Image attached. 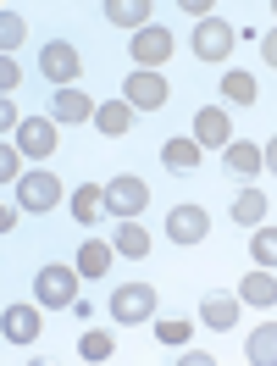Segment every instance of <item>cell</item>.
I'll return each instance as SVG.
<instances>
[{
	"label": "cell",
	"mask_w": 277,
	"mask_h": 366,
	"mask_svg": "<svg viewBox=\"0 0 277 366\" xmlns=\"http://www.w3.org/2000/svg\"><path fill=\"white\" fill-rule=\"evenodd\" d=\"M0 45H6V50L23 45V17H17V11H6V17H0Z\"/></svg>",
	"instance_id": "28"
},
{
	"label": "cell",
	"mask_w": 277,
	"mask_h": 366,
	"mask_svg": "<svg viewBox=\"0 0 277 366\" xmlns=\"http://www.w3.org/2000/svg\"><path fill=\"white\" fill-rule=\"evenodd\" d=\"M111 250H116V255H128V261H144V255H150V233H144L134 217H128V222H116Z\"/></svg>",
	"instance_id": "16"
},
{
	"label": "cell",
	"mask_w": 277,
	"mask_h": 366,
	"mask_svg": "<svg viewBox=\"0 0 277 366\" xmlns=\"http://www.w3.org/2000/svg\"><path fill=\"white\" fill-rule=\"evenodd\" d=\"M156 339L178 350V344H188V322H156Z\"/></svg>",
	"instance_id": "29"
},
{
	"label": "cell",
	"mask_w": 277,
	"mask_h": 366,
	"mask_svg": "<svg viewBox=\"0 0 277 366\" xmlns=\"http://www.w3.org/2000/svg\"><path fill=\"white\" fill-rule=\"evenodd\" d=\"M106 17H111L116 28H150V6H144V0H111V6H106Z\"/></svg>",
	"instance_id": "22"
},
{
	"label": "cell",
	"mask_w": 277,
	"mask_h": 366,
	"mask_svg": "<svg viewBox=\"0 0 277 366\" xmlns=\"http://www.w3.org/2000/svg\"><path fill=\"white\" fill-rule=\"evenodd\" d=\"M161 161L172 167V172H194V167L206 161V144L188 139V134H178V139H166V144H161Z\"/></svg>",
	"instance_id": "13"
},
{
	"label": "cell",
	"mask_w": 277,
	"mask_h": 366,
	"mask_svg": "<svg viewBox=\"0 0 277 366\" xmlns=\"http://www.w3.org/2000/svg\"><path fill=\"white\" fill-rule=\"evenodd\" d=\"M94 122H100V134L122 139L128 128H134V106H128V100H106V106L94 112Z\"/></svg>",
	"instance_id": "20"
},
{
	"label": "cell",
	"mask_w": 277,
	"mask_h": 366,
	"mask_svg": "<svg viewBox=\"0 0 277 366\" xmlns=\"http://www.w3.org/2000/svg\"><path fill=\"white\" fill-rule=\"evenodd\" d=\"M78 50L67 45V39H50L45 50H39V72H45L50 84H61V89H72V78H78Z\"/></svg>",
	"instance_id": "5"
},
{
	"label": "cell",
	"mask_w": 277,
	"mask_h": 366,
	"mask_svg": "<svg viewBox=\"0 0 277 366\" xmlns=\"http://www.w3.org/2000/svg\"><path fill=\"white\" fill-rule=\"evenodd\" d=\"M78 267H61V261H50L45 272L34 277V300L50 305V311H61V305H78Z\"/></svg>",
	"instance_id": "1"
},
{
	"label": "cell",
	"mask_w": 277,
	"mask_h": 366,
	"mask_svg": "<svg viewBox=\"0 0 277 366\" xmlns=\"http://www.w3.org/2000/svg\"><path fill=\"white\" fill-rule=\"evenodd\" d=\"M17 78H23V72H17V61H11V56H6V61H0V89L11 94V89H17Z\"/></svg>",
	"instance_id": "31"
},
{
	"label": "cell",
	"mask_w": 277,
	"mask_h": 366,
	"mask_svg": "<svg viewBox=\"0 0 277 366\" xmlns=\"http://www.w3.org/2000/svg\"><path fill=\"white\" fill-rule=\"evenodd\" d=\"M67 206H72V217H78V222H84V228H94V217H100V211H106V189H100V183H84V189H78V194H72Z\"/></svg>",
	"instance_id": "19"
},
{
	"label": "cell",
	"mask_w": 277,
	"mask_h": 366,
	"mask_svg": "<svg viewBox=\"0 0 277 366\" xmlns=\"http://www.w3.org/2000/svg\"><path fill=\"white\" fill-rule=\"evenodd\" d=\"M222 94H228L233 106H255V78H250V72H238V67H233L228 78H222Z\"/></svg>",
	"instance_id": "25"
},
{
	"label": "cell",
	"mask_w": 277,
	"mask_h": 366,
	"mask_svg": "<svg viewBox=\"0 0 277 366\" xmlns=\"http://www.w3.org/2000/svg\"><path fill=\"white\" fill-rule=\"evenodd\" d=\"M250 255H255V267H277V228H255Z\"/></svg>",
	"instance_id": "26"
},
{
	"label": "cell",
	"mask_w": 277,
	"mask_h": 366,
	"mask_svg": "<svg viewBox=\"0 0 277 366\" xmlns=\"http://www.w3.org/2000/svg\"><path fill=\"white\" fill-rule=\"evenodd\" d=\"M194 139H200V144H206V150H228V144H233L228 112H222V106H206V112L194 117Z\"/></svg>",
	"instance_id": "12"
},
{
	"label": "cell",
	"mask_w": 277,
	"mask_h": 366,
	"mask_svg": "<svg viewBox=\"0 0 277 366\" xmlns=\"http://www.w3.org/2000/svg\"><path fill=\"white\" fill-rule=\"evenodd\" d=\"M94 117V100L78 89H61L56 100H50V122H61V128H72V122H89Z\"/></svg>",
	"instance_id": "14"
},
{
	"label": "cell",
	"mask_w": 277,
	"mask_h": 366,
	"mask_svg": "<svg viewBox=\"0 0 277 366\" xmlns=\"http://www.w3.org/2000/svg\"><path fill=\"white\" fill-rule=\"evenodd\" d=\"M111 350H116L111 333H84V339H78V355H84V361H111Z\"/></svg>",
	"instance_id": "27"
},
{
	"label": "cell",
	"mask_w": 277,
	"mask_h": 366,
	"mask_svg": "<svg viewBox=\"0 0 277 366\" xmlns=\"http://www.w3.org/2000/svg\"><path fill=\"white\" fill-rule=\"evenodd\" d=\"M111 244H100V239H89V244H84V250H78V272L84 277H100V272H111Z\"/></svg>",
	"instance_id": "23"
},
{
	"label": "cell",
	"mask_w": 277,
	"mask_h": 366,
	"mask_svg": "<svg viewBox=\"0 0 277 366\" xmlns=\"http://www.w3.org/2000/svg\"><path fill=\"white\" fill-rule=\"evenodd\" d=\"M238 300H244V305H277V277L272 272H250L238 283Z\"/></svg>",
	"instance_id": "21"
},
{
	"label": "cell",
	"mask_w": 277,
	"mask_h": 366,
	"mask_svg": "<svg viewBox=\"0 0 277 366\" xmlns=\"http://www.w3.org/2000/svg\"><path fill=\"white\" fill-rule=\"evenodd\" d=\"M261 156H266V167L277 172V139H266V150H261Z\"/></svg>",
	"instance_id": "33"
},
{
	"label": "cell",
	"mask_w": 277,
	"mask_h": 366,
	"mask_svg": "<svg viewBox=\"0 0 277 366\" xmlns=\"http://www.w3.org/2000/svg\"><path fill=\"white\" fill-rule=\"evenodd\" d=\"M228 50H233V28L222 23V17H206V23L194 28V56H200V61H222Z\"/></svg>",
	"instance_id": "9"
},
{
	"label": "cell",
	"mask_w": 277,
	"mask_h": 366,
	"mask_svg": "<svg viewBox=\"0 0 277 366\" xmlns=\"http://www.w3.org/2000/svg\"><path fill=\"white\" fill-rule=\"evenodd\" d=\"M200 322L216 327V333H233V322H238V300H233V295H206V300H200Z\"/></svg>",
	"instance_id": "15"
},
{
	"label": "cell",
	"mask_w": 277,
	"mask_h": 366,
	"mask_svg": "<svg viewBox=\"0 0 277 366\" xmlns=\"http://www.w3.org/2000/svg\"><path fill=\"white\" fill-rule=\"evenodd\" d=\"M17 206L23 211H56L61 206V178L56 172H23L17 178Z\"/></svg>",
	"instance_id": "4"
},
{
	"label": "cell",
	"mask_w": 277,
	"mask_h": 366,
	"mask_svg": "<svg viewBox=\"0 0 277 366\" xmlns=\"http://www.w3.org/2000/svg\"><path fill=\"white\" fill-rule=\"evenodd\" d=\"M261 167H266L261 144H250V139H233V144H228V172H238V178H255Z\"/></svg>",
	"instance_id": "18"
},
{
	"label": "cell",
	"mask_w": 277,
	"mask_h": 366,
	"mask_svg": "<svg viewBox=\"0 0 277 366\" xmlns=\"http://www.w3.org/2000/svg\"><path fill=\"white\" fill-rule=\"evenodd\" d=\"M144 206H150V183H144V178H111V183H106V211H111L116 222L138 217Z\"/></svg>",
	"instance_id": "3"
},
{
	"label": "cell",
	"mask_w": 277,
	"mask_h": 366,
	"mask_svg": "<svg viewBox=\"0 0 277 366\" xmlns=\"http://www.w3.org/2000/svg\"><path fill=\"white\" fill-rule=\"evenodd\" d=\"M261 56H266V67H277V28L266 34V39H261Z\"/></svg>",
	"instance_id": "32"
},
{
	"label": "cell",
	"mask_w": 277,
	"mask_h": 366,
	"mask_svg": "<svg viewBox=\"0 0 277 366\" xmlns=\"http://www.w3.org/2000/svg\"><path fill=\"white\" fill-rule=\"evenodd\" d=\"M56 128H61V122H50V117H23V122H17V150H23V156H50V150L61 144Z\"/></svg>",
	"instance_id": "7"
},
{
	"label": "cell",
	"mask_w": 277,
	"mask_h": 366,
	"mask_svg": "<svg viewBox=\"0 0 277 366\" xmlns=\"http://www.w3.org/2000/svg\"><path fill=\"white\" fill-rule=\"evenodd\" d=\"M166 56H172V34H166L161 23H150V28H138V34H134V61L144 72H156Z\"/></svg>",
	"instance_id": "8"
},
{
	"label": "cell",
	"mask_w": 277,
	"mask_h": 366,
	"mask_svg": "<svg viewBox=\"0 0 277 366\" xmlns=\"http://www.w3.org/2000/svg\"><path fill=\"white\" fill-rule=\"evenodd\" d=\"M233 222L238 228H261L266 222V189H238V200H233Z\"/></svg>",
	"instance_id": "17"
},
{
	"label": "cell",
	"mask_w": 277,
	"mask_h": 366,
	"mask_svg": "<svg viewBox=\"0 0 277 366\" xmlns=\"http://www.w3.org/2000/svg\"><path fill=\"white\" fill-rule=\"evenodd\" d=\"M111 317L128 322V327H138L144 317H156V289H150V283H122V289H111Z\"/></svg>",
	"instance_id": "2"
},
{
	"label": "cell",
	"mask_w": 277,
	"mask_h": 366,
	"mask_svg": "<svg viewBox=\"0 0 277 366\" xmlns=\"http://www.w3.org/2000/svg\"><path fill=\"white\" fill-rule=\"evenodd\" d=\"M0 178H6V183H17V178H23V150H11V144L0 150Z\"/></svg>",
	"instance_id": "30"
},
{
	"label": "cell",
	"mask_w": 277,
	"mask_h": 366,
	"mask_svg": "<svg viewBox=\"0 0 277 366\" xmlns=\"http://www.w3.org/2000/svg\"><path fill=\"white\" fill-rule=\"evenodd\" d=\"M122 94H128V106H138V112H156V106H166V84L161 72H144L138 67L128 84H122Z\"/></svg>",
	"instance_id": "10"
},
{
	"label": "cell",
	"mask_w": 277,
	"mask_h": 366,
	"mask_svg": "<svg viewBox=\"0 0 277 366\" xmlns=\"http://www.w3.org/2000/svg\"><path fill=\"white\" fill-rule=\"evenodd\" d=\"M166 233H172V244H200L211 233V217L200 206H178L172 217H166Z\"/></svg>",
	"instance_id": "11"
},
{
	"label": "cell",
	"mask_w": 277,
	"mask_h": 366,
	"mask_svg": "<svg viewBox=\"0 0 277 366\" xmlns=\"http://www.w3.org/2000/svg\"><path fill=\"white\" fill-rule=\"evenodd\" d=\"M39 327H45V322H39V305H23V300H17V305L0 311V333H6V344H34V339H39Z\"/></svg>",
	"instance_id": "6"
},
{
	"label": "cell",
	"mask_w": 277,
	"mask_h": 366,
	"mask_svg": "<svg viewBox=\"0 0 277 366\" xmlns=\"http://www.w3.org/2000/svg\"><path fill=\"white\" fill-rule=\"evenodd\" d=\"M250 361L277 366V322H266V327H255V333H250Z\"/></svg>",
	"instance_id": "24"
}]
</instances>
